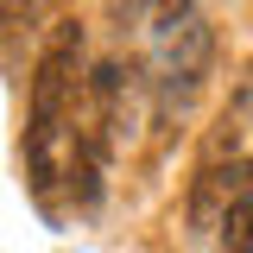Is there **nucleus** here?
I'll return each instance as SVG.
<instances>
[{
  "label": "nucleus",
  "instance_id": "1",
  "mask_svg": "<svg viewBox=\"0 0 253 253\" xmlns=\"http://www.w3.org/2000/svg\"><path fill=\"white\" fill-rule=\"evenodd\" d=\"M83 38L76 26H57L44 57L32 70V114H26V171L38 203H57V190L76 177V152H83Z\"/></svg>",
  "mask_w": 253,
  "mask_h": 253
},
{
  "label": "nucleus",
  "instance_id": "2",
  "mask_svg": "<svg viewBox=\"0 0 253 253\" xmlns=\"http://www.w3.org/2000/svg\"><path fill=\"white\" fill-rule=\"evenodd\" d=\"M209 63H215V32L203 26L196 13L190 19H177V26H165V44H158L152 57V108L158 121H177V114H190V101L209 89Z\"/></svg>",
  "mask_w": 253,
  "mask_h": 253
},
{
  "label": "nucleus",
  "instance_id": "3",
  "mask_svg": "<svg viewBox=\"0 0 253 253\" xmlns=\"http://www.w3.org/2000/svg\"><path fill=\"white\" fill-rule=\"evenodd\" d=\"M221 247H228V253H253V190L228 209V221H221Z\"/></svg>",
  "mask_w": 253,
  "mask_h": 253
},
{
  "label": "nucleus",
  "instance_id": "4",
  "mask_svg": "<svg viewBox=\"0 0 253 253\" xmlns=\"http://www.w3.org/2000/svg\"><path fill=\"white\" fill-rule=\"evenodd\" d=\"M51 0H0V32H19V26H32L38 13H44Z\"/></svg>",
  "mask_w": 253,
  "mask_h": 253
},
{
  "label": "nucleus",
  "instance_id": "5",
  "mask_svg": "<svg viewBox=\"0 0 253 253\" xmlns=\"http://www.w3.org/2000/svg\"><path fill=\"white\" fill-rule=\"evenodd\" d=\"M146 13H152L158 26H177V19H190V13H196V0H146Z\"/></svg>",
  "mask_w": 253,
  "mask_h": 253
}]
</instances>
